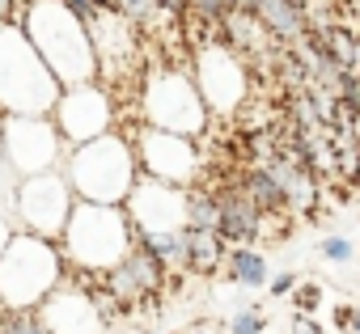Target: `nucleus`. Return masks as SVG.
<instances>
[{
    "instance_id": "f257e3e1",
    "label": "nucleus",
    "mask_w": 360,
    "mask_h": 334,
    "mask_svg": "<svg viewBox=\"0 0 360 334\" xmlns=\"http://www.w3.org/2000/svg\"><path fill=\"white\" fill-rule=\"evenodd\" d=\"M18 26L39 47V55L47 60V68L56 72L60 85L98 81V55H94V39H89V22L81 13H72L64 0H22Z\"/></svg>"
},
{
    "instance_id": "f03ea898",
    "label": "nucleus",
    "mask_w": 360,
    "mask_h": 334,
    "mask_svg": "<svg viewBox=\"0 0 360 334\" xmlns=\"http://www.w3.org/2000/svg\"><path fill=\"white\" fill-rule=\"evenodd\" d=\"M60 250L68 275H106L136 250V229L119 203H85L77 199L68 229L60 233Z\"/></svg>"
},
{
    "instance_id": "7ed1b4c3",
    "label": "nucleus",
    "mask_w": 360,
    "mask_h": 334,
    "mask_svg": "<svg viewBox=\"0 0 360 334\" xmlns=\"http://www.w3.org/2000/svg\"><path fill=\"white\" fill-rule=\"evenodd\" d=\"M64 174L77 191V199L85 203H127L131 187L140 182V156L127 131H106L89 144L68 148L64 156Z\"/></svg>"
},
{
    "instance_id": "20e7f679",
    "label": "nucleus",
    "mask_w": 360,
    "mask_h": 334,
    "mask_svg": "<svg viewBox=\"0 0 360 334\" xmlns=\"http://www.w3.org/2000/svg\"><path fill=\"white\" fill-rule=\"evenodd\" d=\"M60 81L18 22H0V114H51Z\"/></svg>"
},
{
    "instance_id": "39448f33",
    "label": "nucleus",
    "mask_w": 360,
    "mask_h": 334,
    "mask_svg": "<svg viewBox=\"0 0 360 334\" xmlns=\"http://www.w3.org/2000/svg\"><path fill=\"white\" fill-rule=\"evenodd\" d=\"M68 279L60 241L18 229L0 258V309H39Z\"/></svg>"
},
{
    "instance_id": "423d86ee",
    "label": "nucleus",
    "mask_w": 360,
    "mask_h": 334,
    "mask_svg": "<svg viewBox=\"0 0 360 334\" xmlns=\"http://www.w3.org/2000/svg\"><path fill=\"white\" fill-rule=\"evenodd\" d=\"M136 119L178 135H195V140H204V131L212 127V110L195 76L187 68H165V64L144 68L140 93H136Z\"/></svg>"
},
{
    "instance_id": "0eeeda50",
    "label": "nucleus",
    "mask_w": 360,
    "mask_h": 334,
    "mask_svg": "<svg viewBox=\"0 0 360 334\" xmlns=\"http://www.w3.org/2000/svg\"><path fill=\"white\" fill-rule=\"evenodd\" d=\"M72 208H77V191H72L64 165H60V170H47V174L18 178L5 212H13V225H18V229L60 241V233L68 229Z\"/></svg>"
},
{
    "instance_id": "6e6552de",
    "label": "nucleus",
    "mask_w": 360,
    "mask_h": 334,
    "mask_svg": "<svg viewBox=\"0 0 360 334\" xmlns=\"http://www.w3.org/2000/svg\"><path fill=\"white\" fill-rule=\"evenodd\" d=\"M0 148H5V165L13 182L60 170L68 156V144L56 131L51 114H0Z\"/></svg>"
},
{
    "instance_id": "1a4fd4ad",
    "label": "nucleus",
    "mask_w": 360,
    "mask_h": 334,
    "mask_svg": "<svg viewBox=\"0 0 360 334\" xmlns=\"http://www.w3.org/2000/svg\"><path fill=\"white\" fill-rule=\"evenodd\" d=\"M191 76L212 110V119H229L250 98V68L242 51H233L225 39H204L191 51Z\"/></svg>"
},
{
    "instance_id": "9d476101",
    "label": "nucleus",
    "mask_w": 360,
    "mask_h": 334,
    "mask_svg": "<svg viewBox=\"0 0 360 334\" xmlns=\"http://www.w3.org/2000/svg\"><path fill=\"white\" fill-rule=\"evenodd\" d=\"M123 131L136 144L140 174L174 182V187H191V182L204 178V152H200L195 135H178V131H165V127H148L140 119L131 127H123Z\"/></svg>"
},
{
    "instance_id": "9b49d317",
    "label": "nucleus",
    "mask_w": 360,
    "mask_h": 334,
    "mask_svg": "<svg viewBox=\"0 0 360 334\" xmlns=\"http://www.w3.org/2000/svg\"><path fill=\"white\" fill-rule=\"evenodd\" d=\"M85 22H89V39H94V55H98V81L115 85L123 76H136L140 60H144V30L131 18H123L110 0L94 5V13Z\"/></svg>"
},
{
    "instance_id": "f8f14e48",
    "label": "nucleus",
    "mask_w": 360,
    "mask_h": 334,
    "mask_svg": "<svg viewBox=\"0 0 360 334\" xmlns=\"http://www.w3.org/2000/svg\"><path fill=\"white\" fill-rule=\"evenodd\" d=\"M51 119H56V131L64 135V144L77 148V144H89V140L115 131L119 127V106H115L110 85L81 81V85H64L60 89Z\"/></svg>"
},
{
    "instance_id": "ddd939ff",
    "label": "nucleus",
    "mask_w": 360,
    "mask_h": 334,
    "mask_svg": "<svg viewBox=\"0 0 360 334\" xmlns=\"http://www.w3.org/2000/svg\"><path fill=\"white\" fill-rule=\"evenodd\" d=\"M102 283L119 300V309L127 313V309H153V305H161V296L178 283V271H169L157 254H148L144 246H136L115 271L102 275Z\"/></svg>"
},
{
    "instance_id": "4468645a",
    "label": "nucleus",
    "mask_w": 360,
    "mask_h": 334,
    "mask_svg": "<svg viewBox=\"0 0 360 334\" xmlns=\"http://www.w3.org/2000/svg\"><path fill=\"white\" fill-rule=\"evenodd\" d=\"M39 317L47 321L51 334H110V317L102 313L98 296H94V283L81 279V275H68L43 305H39Z\"/></svg>"
},
{
    "instance_id": "2eb2a0df",
    "label": "nucleus",
    "mask_w": 360,
    "mask_h": 334,
    "mask_svg": "<svg viewBox=\"0 0 360 334\" xmlns=\"http://www.w3.org/2000/svg\"><path fill=\"white\" fill-rule=\"evenodd\" d=\"M123 212H127L136 237L140 233H178V229H187V187H174V182L140 174Z\"/></svg>"
},
{
    "instance_id": "dca6fc26",
    "label": "nucleus",
    "mask_w": 360,
    "mask_h": 334,
    "mask_svg": "<svg viewBox=\"0 0 360 334\" xmlns=\"http://www.w3.org/2000/svg\"><path fill=\"white\" fill-rule=\"evenodd\" d=\"M217 199H221V220H217V233L229 241V246H259V241H271V237H284V220H271L238 182H225L217 187Z\"/></svg>"
},
{
    "instance_id": "f3484780",
    "label": "nucleus",
    "mask_w": 360,
    "mask_h": 334,
    "mask_svg": "<svg viewBox=\"0 0 360 334\" xmlns=\"http://www.w3.org/2000/svg\"><path fill=\"white\" fill-rule=\"evenodd\" d=\"M263 165L276 174V182L284 187V195H288L292 212H305V216L314 220V216H318L314 208H318V199H322V191H318V182H322V178L309 170V165H305L292 148H276Z\"/></svg>"
},
{
    "instance_id": "a211bd4d",
    "label": "nucleus",
    "mask_w": 360,
    "mask_h": 334,
    "mask_svg": "<svg viewBox=\"0 0 360 334\" xmlns=\"http://www.w3.org/2000/svg\"><path fill=\"white\" fill-rule=\"evenodd\" d=\"M271 39L297 47L301 34L309 30V0H250V13Z\"/></svg>"
},
{
    "instance_id": "6ab92c4d",
    "label": "nucleus",
    "mask_w": 360,
    "mask_h": 334,
    "mask_svg": "<svg viewBox=\"0 0 360 334\" xmlns=\"http://www.w3.org/2000/svg\"><path fill=\"white\" fill-rule=\"evenodd\" d=\"M271 220H284L288 212H292V203H288V195H284V187L276 182V174L267 170V165L263 161H255V165H242V170H238V178H233Z\"/></svg>"
},
{
    "instance_id": "aec40b11",
    "label": "nucleus",
    "mask_w": 360,
    "mask_h": 334,
    "mask_svg": "<svg viewBox=\"0 0 360 334\" xmlns=\"http://www.w3.org/2000/svg\"><path fill=\"white\" fill-rule=\"evenodd\" d=\"M183 237H187V275H204V279H212V275L225 271L229 241H225L217 229H191V225H187Z\"/></svg>"
},
{
    "instance_id": "412c9836",
    "label": "nucleus",
    "mask_w": 360,
    "mask_h": 334,
    "mask_svg": "<svg viewBox=\"0 0 360 334\" xmlns=\"http://www.w3.org/2000/svg\"><path fill=\"white\" fill-rule=\"evenodd\" d=\"M221 275H225L233 288H242V292H263L267 279H271V262H267V254H263L259 246H229Z\"/></svg>"
},
{
    "instance_id": "4be33fe9",
    "label": "nucleus",
    "mask_w": 360,
    "mask_h": 334,
    "mask_svg": "<svg viewBox=\"0 0 360 334\" xmlns=\"http://www.w3.org/2000/svg\"><path fill=\"white\" fill-rule=\"evenodd\" d=\"M221 220V199H217V187L208 178L191 182L187 187V225L191 229H217Z\"/></svg>"
},
{
    "instance_id": "5701e85b",
    "label": "nucleus",
    "mask_w": 360,
    "mask_h": 334,
    "mask_svg": "<svg viewBox=\"0 0 360 334\" xmlns=\"http://www.w3.org/2000/svg\"><path fill=\"white\" fill-rule=\"evenodd\" d=\"M136 246H144L148 254H157L169 271L187 275V237H183V229H178V233H140Z\"/></svg>"
},
{
    "instance_id": "b1692460",
    "label": "nucleus",
    "mask_w": 360,
    "mask_h": 334,
    "mask_svg": "<svg viewBox=\"0 0 360 334\" xmlns=\"http://www.w3.org/2000/svg\"><path fill=\"white\" fill-rule=\"evenodd\" d=\"M322 30V43H326V55L339 60L347 72L360 76V34L347 30V26H318Z\"/></svg>"
},
{
    "instance_id": "393cba45",
    "label": "nucleus",
    "mask_w": 360,
    "mask_h": 334,
    "mask_svg": "<svg viewBox=\"0 0 360 334\" xmlns=\"http://www.w3.org/2000/svg\"><path fill=\"white\" fill-rule=\"evenodd\" d=\"M0 334H51L39 309H0Z\"/></svg>"
},
{
    "instance_id": "a878e982",
    "label": "nucleus",
    "mask_w": 360,
    "mask_h": 334,
    "mask_svg": "<svg viewBox=\"0 0 360 334\" xmlns=\"http://www.w3.org/2000/svg\"><path fill=\"white\" fill-rule=\"evenodd\" d=\"M318 254H322L330 267H352V262H356V241H352L347 233H326V237L318 241Z\"/></svg>"
},
{
    "instance_id": "bb28decb",
    "label": "nucleus",
    "mask_w": 360,
    "mask_h": 334,
    "mask_svg": "<svg viewBox=\"0 0 360 334\" xmlns=\"http://www.w3.org/2000/svg\"><path fill=\"white\" fill-rule=\"evenodd\" d=\"M225 330H229V334H263V330H267V313H263V305H238V309L229 313Z\"/></svg>"
},
{
    "instance_id": "cd10ccee",
    "label": "nucleus",
    "mask_w": 360,
    "mask_h": 334,
    "mask_svg": "<svg viewBox=\"0 0 360 334\" xmlns=\"http://www.w3.org/2000/svg\"><path fill=\"white\" fill-rule=\"evenodd\" d=\"M288 300H292V309H297V313L314 317V313L322 309V300H326V288H322L318 279H301V283L288 292Z\"/></svg>"
},
{
    "instance_id": "c85d7f7f",
    "label": "nucleus",
    "mask_w": 360,
    "mask_h": 334,
    "mask_svg": "<svg viewBox=\"0 0 360 334\" xmlns=\"http://www.w3.org/2000/svg\"><path fill=\"white\" fill-rule=\"evenodd\" d=\"M191 13L200 22H208V26H221L229 18V5H225V0H191Z\"/></svg>"
},
{
    "instance_id": "c756f323",
    "label": "nucleus",
    "mask_w": 360,
    "mask_h": 334,
    "mask_svg": "<svg viewBox=\"0 0 360 334\" xmlns=\"http://www.w3.org/2000/svg\"><path fill=\"white\" fill-rule=\"evenodd\" d=\"M297 283H301V275H292V271H271V279H267V296L280 300V296H288Z\"/></svg>"
},
{
    "instance_id": "7c9ffc66",
    "label": "nucleus",
    "mask_w": 360,
    "mask_h": 334,
    "mask_svg": "<svg viewBox=\"0 0 360 334\" xmlns=\"http://www.w3.org/2000/svg\"><path fill=\"white\" fill-rule=\"evenodd\" d=\"M352 317H356V300H339V305L330 309V321H335V330H339V334H347V330H352Z\"/></svg>"
},
{
    "instance_id": "2f4dec72",
    "label": "nucleus",
    "mask_w": 360,
    "mask_h": 334,
    "mask_svg": "<svg viewBox=\"0 0 360 334\" xmlns=\"http://www.w3.org/2000/svg\"><path fill=\"white\" fill-rule=\"evenodd\" d=\"M9 195H13V174H9V165H5V148H0V212L9 208Z\"/></svg>"
},
{
    "instance_id": "473e14b6",
    "label": "nucleus",
    "mask_w": 360,
    "mask_h": 334,
    "mask_svg": "<svg viewBox=\"0 0 360 334\" xmlns=\"http://www.w3.org/2000/svg\"><path fill=\"white\" fill-rule=\"evenodd\" d=\"M292 334H326V326H318L314 317H305V313H297V317H292Z\"/></svg>"
},
{
    "instance_id": "72a5a7b5",
    "label": "nucleus",
    "mask_w": 360,
    "mask_h": 334,
    "mask_svg": "<svg viewBox=\"0 0 360 334\" xmlns=\"http://www.w3.org/2000/svg\"><path fill=\"white\" fill-rule=\"evenodd\" d=\"M13 233H18V225L0 212V258H5V250H9V241H13Z\"/></svg>"
},
{
    "instance_id": "f704fd0d",
    "label": "nucleus",
    "mask_w": 360,
    "mask_h": 334,
    "mask_svg": "<svg viewBox=\"0 0 360 334\" xmlns=\"http://www.w3.org/2000/svg\"><path fill=\"white\" fill-rule=\"evenodd\" d=\"M157 5H161V13H169V18L191 13V0H157Z\"/></svg>"
},
{
    "instance_id": "c9c22d12",
    "label": "nucleus",
    "mask_w": 360,
    "mask_h": 334,
    "mask_svg": "<svg viewBox=\"0 0 360 334\" xmlns=\"http://www.w3.org/2000/svg\"><path fill=\"white\" fill-rule=\"evenodd\" d=\"M18 9L22 0H0V22H18Z\"/></svg>"
},
{
    "instance_id": "e433bc0d",
    "label": "nucleus",
    "mask_w": 360,
    "mask_h": 334,
    "mask_svg": "<svg viewBox=\"0 0 360 334\" xmlns=\"http://www.w3.org/2000/svg\"><path fill=\"white\" fill-rule=\"evenodd\" d=\"M347 334H360V300H356V317H352V330Z\"/></svg>"
},
{
    "instance_id": "4c0bfd02",
    "label": "nucleus",
    "mask_w": 360,
    "mask_h": 334,
    "mask_svg": "<svg viewBox=\"0 0 360 334\" xmlns=\"http://www.w3.org/2000/svg\"><path fill=\"white\" fill-rule=\"evenodd\" d=\"M89 5H106V0H89Z\"/></svg>"
}]
</instances>
